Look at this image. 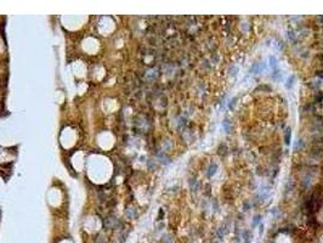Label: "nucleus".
Returning a JSON list of instances; mask_svg holds the SVG:
<instances>
[{"label":"nucleus","instance_id":"obj_1","mask_svg":"<svg viewBox=\"0 0 323 243\" xmlns=\"http://www.w3.org/2000/svg\"><path fill=\"white\" fill-rule=\"evenodd\" d=\"M290 135H291V130H290V128H287V129H285V131H284V141H285V143H287V145H289V143H290Z\"/></svg>","mask_w":323,"mask_h":243},{"label":"nucleus","instance_id":"obj_2","mask_svg":"<svg viewBox=\"0 0 323 243\" xmlns=\"http://www.w3.org/2000/svg\"><path fill=\"white\" fill-rule=\"evenodd\" d=\"M270 62H271V67H272L273 69L277 71V68H278V65H277V60L273 57V56H270Z\"/></svg>","mask_w":323,"mask_h":243},{"label":"nucleus","instance_id":"obj_3","mask_svg":"<svg viewBox=\"0 0 323 243\" xmlns=\"http://www.w3.org/2000/svg\"><path fill=\"white\" fill-rule=\"evenodd\" d=\"M295 80V77L294 75H290L289 77V79H288V81H287V84H285V86L288 88V89H290L291 88V85H293V81Z\"/></svg>","mask_w":323,"mask_h":243},{"label":"nucleus","instance_id":"obj_4","mask_svg":"<svg viewBox=\"0 0 323 243\" xmlns=\"http://www.w3.org/2000/svg\"><path fill=\"white\" fill-rule=\"evenodd\" d=\"M216 168H218V167H216V165H215V164H213V165H212V167H210V169H209V172H208V176H212V175H213V174H214L215 172H216Z\"/></svg>","mask_w":323,"mask_h":243},{"label":"nucleus","instance_id":"obj_5","mask_svg":"<svg viewBox=\"0 0 323 243\" xmlns=\"http://www.w3.org/2000/svg\"><path fill=\"white\" fill-rule=\"evenodd\" d=\"M244 243H250V232L249 231L244 232Z\"/></svg>","mask_w":323,"mask_h":243},{"label":"nucleus","instance_id":"obj_6","mask_svg":"<svg viewBox=\"0 0 323 243\" xmlns=\"http://www.w3.org/2000/svg\"><path fill=\"white\" fill-rule=\"evenodd\" d=\"M260 218H261L260 215H256V216H254V220H253V226H254V227H255L256 225L259 224V221H260Z\"/></svg>","mask_w":323,"mask_h":243},{"label":"nucleus","instance_id":"obj_7","mask_svg":"<svg viewBox=\"0 0 323 243\" xmlns=\"http://www.w3.org/2000/svg\"><path fill=\"white\" fill-rule=\"evenodd\" d=\"M259 232H260V236H263V232H264V226H263V225L260 226V231H259Z\"/></svg>","mask_w":323,"mask_h":243}]
</instances>
